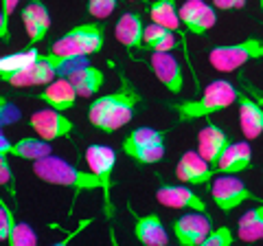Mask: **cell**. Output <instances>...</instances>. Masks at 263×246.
Segmentation results:
<instances>
[{
  "label": "cell",
  "instance_id": "6",
  "mask_svg": "<svg viewBox=\"0 0 263 246\" xmlns=\"http://www.w3.org/2000/svg\"><path fill=\"white\" fill-rule=\"evenodd\" d=\"M86 163L95 171L97 178L101 180V194H103V213L105 218H112V174L117 165V152L108 145H90L86 150Z\"/></svg>",
  "mask_w": 263,
  "mask_h": 246
},
{
  "label": "cell",
  "instance_id": "38",
  "mask_svg": "<svg viewBox=\"0 0 263 246\" xmlns=\"http://www.w3.org/2000/svg\"><path fill=\"white\" fill-rule=\"evenodd\" d=\"M259 7H261V11H263V0H259Z\"/></svg>",
  "mask_w": 263,
  "mask_h": 246
},
{
  "label": "cell",
  "instance_id": "13",
  "mask_svg": "<svg viewBox=\"0 0 263 246\" xmlns=\"http://www.w3.org/2000/svg\"><path fill=\"white\" fill-rule=\"evenodd\" d=\"M156 200L169 209H189V211H202L206 213V202L197 196L191 187L182 185H160L156 191Z\"/></svg>",
  "mask_w": 263,
  "mask_h": 246
},
{
  "label": "cell",
  "instance_id": "35",
  "mask_svg": "<svg viewBox=\"0 0 263 246\" xmlns=\"http://www.w3.org/2000/svg\"><path fill=\"white\" fill-rule=\"evenodd\" d=\"M9 154H0V183L5 187L13 185V174H11V165H9Z\"/></svg>",
  "mask_w": 263,
  "mask_h": 246
},
{
  "label": "cell",
  "instance_id": "32",
  "mask_svg": "<svg viewBox=\"0 0 263 246\" xmlns=\"http://www.w3.org/2000/svg\"><path fill=\"white\" fill-rule=\"evenodd\" d=\"M119 7V0H88V13L95 20H105Z\"/></svg>",
  "mask_w": 263,
  "mask_h": 246
},
{
  "label": "cell",
  "instance_id": "7",
  "mask_svg": "<svg viewBox=\"0 0 263 246\" xmlns=\"http://www.w3.org/2000/svg\"><path fill=\"white\" fill-rule=\"evenodd\" d=\"M209 191L213 196V202L224 213H230L233 209L241 207V204L248 200H257L250 194L248 187L243 185V180L235 178V176H219L215 180H211Z\"/></svg>",
  "mask_w": 263,
  "mask_h": 246
},
{
  "label": "cell",
  "instance_id": "15",
  "mask_svg": "<svg viewBox=\"0 0 263 246\" xmlns=\"http://www.w3.org/2000/svg\"><path fill=\"white\" fill-rule=\"evenodd\" d=\"M149 64H152L154 75L160 79L162 86H167L169 93L178 95L180 90H182V84H184L182 66H180V62L169 51L167 53H152Z\"/></svg>",
  "mask_w": 263,
  "mask_h": 246
},
{
  "label": "cell",
  "instance_id": "22",
  "mask_svg": "<svg viewBox=\"0 0 263 246\" xmlns=\"http://www.w3.org/2000/svg\"><path fill=\"white\" fill-rule=\"evenodd\" d=\"M252 163V152L248 141H239V143H230L226 147V152L221 154L219 163L215 165L217 174H239L246 171Z\"/></svg>",
  "mask_w": 263,
  "mask_h": 246
},
{
  "label": "cell",
  "instance_id": "26",
  "mask_svg": "<svg viewBox=\"0 0 263 246\" xmlns=\"http://www.w3.org/2000/svg\"><path fill=\"white\" fill-rule=\"evenodd\" d=\"M149 15L152 22H158L162 27H167L171 31H180V9L176 7V0H156L149 5Z\"/></svg>",
  "mask_w": 263,
  "mask_h": 246
},
{
  "label": "cell",
  "instance_id": "18",
  "mask_svg": "<svg viewBox=\"0 0 263 246\" xmlns=\"http://www.w3.org/2000/svg\"><path fill=\"white\" fill-rule=\"evenodd\" d=\"M134 218H136L134 235L141 244H145V246H167L169 244V233H167V229H164L158 213H147V216H136L134 213Z\"/></svg>",
  "mask_w": 263,
  "mask_h": 246
},
{
  "label": "cell",
  "instance_id": "3",
  "mask_svg": "<svg viewBox=\"0 0 263 246\" xmlns=\"http://www.w3.org/2000/svg\"><path fill=\"white\" fill-rule=\"evenodd\" d=\"M33 174L40 180H44L48 185H62V187H70L77 194H86V191H101V180L97 178L92 169L90 171H81L75 165H70L68 161H64L60 156H46L33 163Z\"/></svg>",
  "mask_w": 263,
  "mask_h": 246
},
{
  "label": "cell",
  "instance_id": "4",
  "mask_svg": "<svg viewBox=\"0 0 263 246\" xmlns=\"http://www.w3.org/2000/svg\"><path fill=\"white\" fill-rule=\"evenodd\" d=\"M105 44V27L99 22H86L72 27L68 33L55 40L51 53L57 55H92L99 53Z\"/></svg>",
  "mask_w": 263,
  "mask_h": 246
},
{
  "label": "cell",
  "instance_id": "12",
  "mask_svg": "<svg viewBox=\"0 0 263 246\" xmlns=\"http://www.w3.org/2000/svg\"><path fill=\"white\" fill-rule=\"evenodd\" d=\"M215 174H217V169L213 167L200 152H193V150L184 152L176 165L178 180L180 183H186V185H206V183H211Z\"/></svg>",
  "mask_w": 263,
  "mask_h": 246
},
{
  "label": "cell",
  "instance_id": "24",
  "mask_svg": "<svg viewBox=\"0 0 263 246\" xmlns=\"http://www.w3.org/2000/svg\"><path fill=\"white\" fill-rule=\"evenodd\" d=\"M145 48L152 53H167L176 48V31L162 27L158 22H152L145 27Z\"/></svg>",
  "mask_w": 263,
  "mask_h": 246
},
{
  "label": "cell",
  "instance_id": "25",
  "mask_svg": "<svg viewBox=\"0 0 263 246\" xmlns=\"http://www.w3.org/2000/svg\"><path fill=\"white\" fill-rule=\"evenodd\" d=\"M237 235L241 242H259L263 240V202L257 209L246 211L237 224Z\"/></svg>",
  "mask_w": 263,
  "mask_h": 246
},
{
  "label": "cell",
  "instance_id": "30",
  "mask_svg": "<svg viewBox=\"0 0 263 246\" xmlns=\"http://www.w3.org/2000/svg\"><path fill=\"white\" fill-rule=\"evenodd\" d=\"M9 244L11 246H35L37 244V235L31 229V224L20 222V220H18L15 226H13V233L9 237Z\"/></svg>",
  "mask_w": 263,
  "mask_h": 246
},
{
  "label": "cell",
  "instance_id": "2",
  "mask_svg": "<svg viewBox=\"0 0 263 246\" xmlns=\"http://www.w3.org/2000/svg\"><path fill=\"white\" fill-rule=\"evenodd\" d=\"M237 97H239V90L230 84L228 79H215L204 88V93L197 99L176 101V103H171V110L178 114V121L191 123V121L206 119L211 114L230 108L237 101Z\"/></svg>",
  "mask_w": 263,
  "mask_h": 246
},
{
  "label": "cell",
  "instance_id": "33",
  "mask_svg": "<svg viewBox=\"0 0 263 246\" xmlns=\"http://www.w3.org/2000/svg\"><path fill=\"white\" fill-rule=\"evenodd\" d=\"M235 242V233L230 231L228 226H219V229H213V231L204 237L202 246H230Z\"/></svg>",
  "mask_w": 263,
  "mask_h": 246
},
{
  "label": "cell",
  "instance_id": "16",
  "mask_svg": "<svg viewBox=\"0 0 263 246\" xmlns=\"http://www.w3.org/2000/svg\"><path fill=\"white\" fill-rule=\"evenodd\" d=\"M0 154H11V156H18L22 161H31L35 163L40 159L51 156V141H44V138H18L15 143H9V138L5 134L0 136Z\"/></svg>",
  "mask_w": 263,
  "mask_h": 246
},
{
  "label": "cell",
  "instance_id": "1",
  "mask_svg": "<svg viewBox=\"0 0 263 246\" xmlns=\"http://www.w3.org/2000/svg\"><path fill=\"white\" fill-rule=\"evenodd\" d=\"M119 77H121L119 90L97 97L88 108V121L105 134L117 132L123 126H127L136 112V106L141 103V95L125 77V73H119Z\"/></svg>",
  "mask_w": 263,
  "mask_h": 246
},
{
  "label": "cell",
  "instance_id": "9",
  "mask_svg": "<svg viewBox=\"0 0 263 246\" xmlns=\"http://www.w3.org/2000/svg\"><path fill=\"white\" fill-rule=\"evenodd\" d=\"M29 128L44 141H55V138H66L72 134V121L64 117L62 110L48 108V110H37L31 114Z\"/></svg>",
  "mask_w": 263,
  "mask_h": 246
},
{
  "label": "cell",
  "instance_id": "39",
  "mask_svg": "<svg viewBox=\"0 0 263 246\" xmlns=\"http://www.w3.org/2000/svg\"><path fill=\"white\" fill-rule=\"evenodd\" d=\"M127 3H136V0H127Z\"/></svg>",
  "mask_w": 263,
  "mask_h": 246
},
{
  "label": "cell",
  "instance_id": "23",
  "mask_svg": "<svg viewBox=\"0 0 263 246\" xmlns=\"http://www.w3.org/2000/svg\"><path fill=\"white\" fill-rule=\"evenodd\" d=\"M68 79H70V84L75 86L79 97H95L105 84L103 71L92 66V64L86 66V68H81V71H77V73H72Z\"/></svg>",
  "mask_w": 263,
  "mask_h": 246
},
{
  "label": "cell",
  "instance_id": "8",
  "mask_svg": "<svg viewBox=\"0 0 263 246\" xmlns=\"http://www.w3.org/2000/svg\"><path fill=\"white\" fill-rule=\"evenodd\" d=\"M0 79L15 88H29V86H48L53 79H57V71L53 66V60L48 53H40L37 62L31 66L22 68L18 73H9V75H0Z\"/></svg>",
  "mask_w": 263,
  "mask_h": 246
},
{
  "label": "cell",
  "instance_id": "19",
  "mask_svg": "<svg viewBox=\"0 0 263 246\" xmlns=\"http://www.w3.org/2000/svg\"><path fill=\"white\" fill-rule=\"evenodd\" d=\"M237 103H239L241 132L248 141H254V138L263 134V103L243 93H239V97H237Z\"/></svg>",
  "mask_w": 263,
  "mask_h": 246
},
{
  "label": "cell",
  "instance_id": "20",
  "mask_svg": "<svg viewBox=\"0 0 263 246\" xmlns=\"http://www.w3.org/2000/svg\"><path fill=\"white\" fill-rule=\"evenodd\" d=\"M77 97H79L77 90H75V86L70 84L68 77H57L37 95V99L44 101L46 106H51V108H55V110L66 112V110H70L72 106H75Z\"/></svg>",
  "mask_w": 263,
  "mask_h": 246
},
{
  "label": "cell",
  "instance_id": "37",
  "mask_svg": "<svg viewBox=\"0 0 263 246\" xmlns=\"http://www.w3.org/2000/svg\"><path fill=\"white\" fill-rule=\"evenodd\" d=\"M254 99H257L259 103H263V95H259V93H257V97H254Z\"/></svg>",
  "mask_w": 263,
  "mask_h": 246
},
{
  "label": "cell",
  "instance_id": "36",
  "mask_svg": "<svg viewBox=\"0 0 263 246\" xmlns=\"http://www.w3.org/2000/svg\"><path fill=\"white\" fill-rule=\"evenodd\" d=\"M246 3H248V0H213V7L221 9V11H233V9L246 7Z\"/></svg>",
  "mask_w": 263,
  "mask_h": 246
},
{
  "label": "cell",
  "instance_id": "28",
  "mask_svg": "<svg viewBox=\"0 0 263 246\" xmlns=\"http://www.w3.org/2000/svg\"><path fill=\"white\" fill-rule=\"evenodd\" d=\"M167 138V132H162V130H156V128H136L132 130V132L123 138V152H132L136 150V147H141L145 143H154V141H164Z\"/></svg>",
  "mask_w": 263,
  "mask_h": 246
},
{
  "label": "cell",
  "instance_id": "14",
  "mask_svg": "<svg viewBox=\"0 0 263 246\" xmlns=\"http://www.w3.org/2000/svg\"><path fill=\"white\" fill-rule=\"evenodd\" d=\"M22 24L27 29V36L31 40V44H37L48 36V29H51V13H48V7L42 0H29L22 9Z\"/></svg>",
  "mask_w": 263,
  "mask_h": 246
},
{
  "label": "cell",
  "instance_id": "27",
  "mask_svg": "<svg viewBox=\"0 0 263 246\" xmlns=\"http://www.w3.org/2000/svg\"><path fill=\"white\" fill-rule=\"evenodd\" d=\"M37 57H40V51L35 46H29L20 53L0 57V75H9V73H18L22 68H27L33 62H37Z\"/></svg>",
  "mask_w": 263,
  "mask_h": 246
},
{
  "label": "cell",
  "instance_id": "17",
  "mask_svg": "<svg viewBox=\"0 0 263 246\" xmlns=\"http://www.w3.org/2000/svg\"><path fill=\"white\" fill-rule=\"evenodd\" d=\"M228 145H230L228 134L221 128H217L215 123H206V126L197 132V152H200L213 167L219 163L221 154L226 152Z\"/></svg>",
  "mask_w": 263,
  "mask_h": 246
},
{
  "label": "cell",
  "instance_id": "34",
  "mask_svg": "<svg viewBox=\"0 0 263 246\" xmlns=\"http://www.w3.org/2000/svg\"><path fill=\"white\" fill-rule=\"evenodd\" d=\"M18 3L20 0H3V9H0V38H3V42L9 40V18Z\"/></svg>",
  "mask_w": 263,
  "mask_h": 246
},
{
  "label": "cell",
  "instance_id": "10",
  "mask_svg": "<svg viewBox=\"0 0 263 246\" xmlns=\"http://www.w3.org/2000/svg\"><path fill=\"white\" fill-rule=\"evenodd\" d=\"M211 231H213L211 218L202 211L184 213L182 218H178L174 222L176 240L182 246H202L204 237H206Z\"/></svg>",
  "mask_w": 263,
  "mask_h": 246
},
{
  "label": "cell",
  "instance_id": "31",
  "mask_svg": "<svg viewBox=\"0 0 263 246\" xmlns=\"http://www.w3.org/2000/svg\"><path fill=\"white\" fill-rule=\"evenodd\" d=\"M15 222H18V220H15L13 211L9 209V204L5 200H0V240L3 242H9Z\"/></svg>",
  "mask_w": 263,
  "mask_h": 246
},
{
  "label": "cell",
  "instance_id": "21",
  "mask_svg": "<svg viewBox=\"0 0 263 246\" xmlns=\"http://www.w3.org/2000/svg\"><path fill=\"white\" fill-rule=\"evenodd\" d=\"M114 36H117L119 42L125 46V48H141L145 46V24H143V18L138 13H123L117 27H114Z\"/></svg>",
  "mask_w": 263,
  "mask_h": 246
},
{
  "label": "cell",
  "instance_id": "29",
  "mask_svg": "<svg viewBox=\"0 0 263 246\" xmlns=\"http://www.w3.org/2000/svg\"><path fill=\"white\" fill-rule=\"evenodd\" d=\"M127 156L132 161L141 163V165H154V163H160L164 156V141H154V143H145L136 150L127 152Z\"/></svg>",
  "mask_w": 263,
  "mask_h": 246
},
{
  "label": "cell",
  "instance_id": "11",
  "mask_svg": "<svg viewBox=\"0 0 263 246\" xmlns=\"http://www.w3.org/2000/svg\"><path fill=\"white\" fill-rule=\"evenodd\" d=\"M180 20L189 33L204 38L217 22L215 7L206 5L204 0H186L180 7Z\"/></svg>",
  "mask_w": 263,
  "mask_h": 246
},
{
  "label": "cell",
  "instance_id": "5",
  "mask_svg": "<svg viewBox=\"0 0 263 246\" xmlns=\"http://www.w3.org/2000/svg\"><path fill=\"white\" fill-rule=\"evenodd\" d=\"M254 60H263V40L261 38H248L237 44L215 46L209 53L211 66L219 73H233L237 68H241L243 64L254 62Z\"/></svg>",
  "mask_w": 263,
  "mask_h": 246
}]
</instances>
